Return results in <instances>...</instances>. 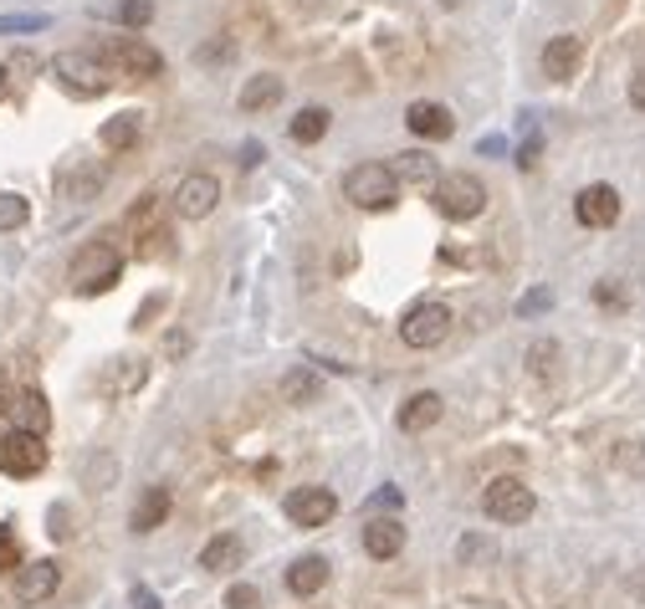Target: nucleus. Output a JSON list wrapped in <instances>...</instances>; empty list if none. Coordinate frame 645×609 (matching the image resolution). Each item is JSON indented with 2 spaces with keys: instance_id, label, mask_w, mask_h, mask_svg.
<instances>
[{
  "instance_id": "6e6552de",
  "label": "nucleus",
  "mask_w": 645,
  "mask_h": 609,
  "mask_svg": "<svg viewBox=\"0 0 645 609\" xmlns=\"http://www.w3.org/2000/svg\"><path fill=\"white\" fill-rule=\"evenodd\" d=\"M282 512H288L292 527H322V523H333L339 497L328 487H292L288 497H282Z\"/></svg>"
},
{
  "instance_id": "c756f323",
  "label": "nucleus",
  "mask_w": 645,
  "mask_h": 609,
  "mask_svg": "<svg viewBox=\"0 0 645 609\" xmlns=\"http://www.w3.org/2000/svg\"><path fill=\"white\" fill-rule=\"evenodd\" d=\"M0 569H21V543H16V527H0Z\"/></svg>"
},
{
  "instance_id": "f8f14e48",
  "label": "nucleus",
  "mask_w": 645,
  "mask_h": 609,
  "mask_svg": "<svg viewBox=\"0 0 645 609\" xmlns=\"http://www.w3.org/2000/svg\"><path fill=\"white\" fill-rule=\"evenodd\" d=\"M57 584H62V569H57L51 559H36V563H21L16 569V599L21 605H41V599H51Z\"/></svg>"
},
{
  "instance_id": "f704fd0d",
  "label": "nucleus",
  "mask_w": 645,
  "mask_h": 609,
  "mask_svg": "<svg viewBox=\"0 0 645 609\" xmlns=\"http://www.w3.org/2000/svg\"><path fill=\"white\" fill-rule=\"evenodd\" d=\"M595 303H599V307H625V292L614 288V282H599V288H595Z\"/></svg>"
},
{
  "instance_id": "aec40b11",
  "label": "nucleus",
  "mask_w": 645,
  "mask_h": 609,
  "mask_svg": "<svg viewBox=\"0 0 645 609\" xmlns=\"http://www.w3.org/2000/svg\"><path fill=\"white\" fill-rule=\"evenodd\" d=\"M272 102H282V77L277 72H256L252 83L241 87V113H261Z\"/></svg>"
},
{
  "instance_id": "ea45409f",
  "label": "nucleus",
  "mask_w": 645,
  "mask_h": 609,
  "mask_svg": "<svg viewBox=\"0 0 645 609\" xmlns=\"http://www.w3.org/2000/svg\"><path fill=\"white\" fill-rule=\"evenodd\" d=\"M476 149H482V154H502V149H508V138H502V134H487L482 144H476Z\"/></svg>"
},
{
  "instance_id": "4468645a",
  "label": "nucleus",
  "mask_w": 645,
  "mask_h": 609,
  "mask_svg": "<svg viewBox=\"0 0 645 609\" xmlns=\"http://www.w3.org/2000/svg\"><path fill=\"white\" fill-rule=\"evenodd\" d=\"M579 62H584V41L579 36H553L544 47V77L548 83H569L579 72Z\"/></svg>"
},
{
  "instance_id": "cd10ccee",
  "label": "nucleus",
  "mask_w": 645,
  "mask_h": 609,
  "mask_svg": "<svg viewBox=\"0 0 645 609\" xmlns=\"http://www.w3.org/2000/svg\"><path fill=\"white\" fill-rule=\"evenodd\" d=\"M119 21H123V26H149V21H154V0H119Z\"/></svg>"
},
{
  "instance_id": "c85d7f7f",
  "label": "nucleus",
  "mask_w": 645,
  "mask_h": 609,
  "mask_svg": "<svg viewBox=\"0 0 645 609\" xmlns=\"http://www.w3.org/2000/svg\"><path fill=\"white\" fill-rule=\"evenodd\" d=\"M226 609H261V589L256 584H231L226 589Z\"/></svg>"
},
{
  "instance_id": "412c9836",
  "label": "nucleus",
  "mask_w": 645,
  "mask_h": 609,
  "mask_svg": "<svg viewBox=\"0 0 645 609\" xmlns=\"http://www.w3.org/2000/svg\"><path fill=\"white\" fill-rule=\"evenodd\" d=\"M102 138V149H113V154H129L138 144V113H119V119H108L98 129Z\"/></svg>"
},
{
  "instance_id": "1a4fd4ad",
  "label": "nucleus",
  "mask_w": 645,
  "mask_h": 609,
  "mask_svg": "<svg viewBox=\"0 0 645 609\" xmlns=\"http://www.w3.org/2000/svg\"><path fill=\"white\" fill-rule=\"evenodd\" d=\"M47 466V446L32 430H5L0 436V472L5 476H36Z\"/></svg>"
},
{
  "instance_id": "f257e3e1",
  "label": "nucleus",
  "mask_w": 645,
  "mask_h": 609,
  "mask_svg": "<svg viewBox=\"0 0 645 609\" xmlns=\"http://www.w3.org/2000/svg\"><path fill=\"white\" fill-rule=\"evenodd\" d=\"M68 277H72V292H83V297H98V292L119 288V277H123L119 246H108V241H87L83 252L72 256Z\"/></svg>"
},
{
  "instance_id": "a211bd4d",
  "label": "nucleus",
  "mask_w": 645,
  "mask_h": 609,
  "mask_svg": "<svg viewBox=\"0 0 645 609\" xmlns=\"http://www.w3.org/2000/svg\"><path fill=\"white\" fill-rule=\"evenodd\" d=\"M165 517H170V487H149L144 497H138V508H134V517H129V527H134L138 538H149Z\"/></svg>"
},
{
  "instance_id": "a878e982",
  "label": "nucleus",
  "mask_w": 645,
  "mask_h": 609,
  "mask_svg": "<svg viewBox=\"0 0 645 609\" xmlns=\"http://www.w3.org/2000/svg\"><path fill=\"white\" fill-rule=\"evenodd\" d=\"M328 108H303V113H297V119H292V138H297V144H318L322 134H328Z\"/></svg>"
},
{
  "instance_id": "393cba45",
  "label": "nucleus",
  "mask_w": 645,
  "mask_h": 609,
  "mask_svg": "<svg viewBox=\"0 0 645 609\" xmlns=\"http://www.w3.org/2000/svg\"><path fill=\"white\" fill-rule=\"evenodd\" d=\"M129 231H134L138 241L154 236V231H165V220H159V200L154 195H138L134 210H129Z\"/></svg>"
},
{
  "instance_id": "e433bc0d",
  "label": "nucleus",
  "mask_w": 645,
  "mask_h": 609,
  "mask_svg": "<svg viewBox=\"0 0 645 609\" xmlns=\"http://www.w3.org/2000/svg\"><path fill=\"white\" fill-rule=\"evenodd\" d=\"M16 410V385H11V374L0 369V415H11Z\"/></svg>"
},
{
  "instance_id": "0eeeda50",
  "label": "nucleus",
  "mask_w": 645,
  "mask_h": 609,
  "mask_svg": "<svg viewBox=\"0 0 645 609\" xmlns=\"http://www.w3.org/2000/svg\"><path fill=\"white\" fill-rule=\"evenodd\" d=\"M446 328H451V307L446 303H415L405 313V322H400V339L410 343V349H436V343H446Z\"/></svg>"
},
{
  "instance_id": "4be33fe9",
  "label": "nucleus",
  "mask_w": 645,
  "mask_h": 609,
  "mask_svg": "<svg viewBox=\"0 0 645 609\" xmlns=\"http://www.w3.org/2000/svg\"><path fill=\"white\" fill-rule=\"evenodd\" d=\"M394 174H400L405 185H430V190H436V180H441V174H436V159H430L425 149L400 154V165H394Z\"/></svg>"
},
{
  "instance_id": "bb28decb",
  "label": "nucleus",
  "mask_w": 645,
  "mask_h": 609,
  "mask_svg": "<svg viewBox=\"0 0 645 609\" xmlns=\"http://www.w3.org/2000/svg\"><path fill=\"white\" fill-rule=\"evenodd\" d=\"M26 220H32V205L21 195H0V231H21Z\"/></svg>"
},
{
  "instance_id": "37998d69",
  "label": "nucleus",
  "mask_w": 645,
  "mask_h": 609,
  "mask_svg": "<svg viewBox=\"0 0 645 609\" xmlns=\"http://www.w3.org/2000/svg\"><path fill=\"white\" fill-rule=\"evenodd\" d=\"M441 5H461V0H441Z\"/></svg>"
},
{
  "instance_id": "7c9ffc66",
  "label": "nucleus",
  "mask_w": 645,
  "mask_h": 609,
  "mask_svg": "<svg viewBox=\"0 0 645 609\" xmlns=\"http://www.w3.org/2000/svg\"><path fill=\"white\" fill-rule=\"evenodd\" d=\"M548 307H553V292L538 288V292H527L523 303H518V313H523V318H538V313H548Z\"/></svg>"
},
{
  "instance_id": "72a5a7b5",
  "label": "nucleus",
  "mask_w": 645,
  "mask_h": 609,
  "mask_svg": "<svg viewBox=\"0 0 645 609\" xmlns=\"http://www.w3.org/2000/svg\"><path fill=\"white\" fill-rule=\"evenodd\" d=\"M129 605H134V609H165V605H159V594H154L149 584H134V589H129Z\"/></svg>"
},
{
  "instance_id": "58836bf2",
  "label": "nucleus",
  "mask_w": 645,
  "mask_h": 609,
  "mask_svg": "<svg viewBox=\"0 0 645 609\" xmlns=\"http://www.w3.org/2000/svg\"><path fill=\"white\" fill-rule=\"evenodd\" d=\"M400 502H405V497H400V491H394V487L374 491V508H400Z\"/></svg>"
},
{
  "instance_id": "b1692460",
  "label": "nucleus",
  "mask_w": 645,
  "mask_h": 609,
  "mask_svg": "<svg viewBox=\"0 0 645 609\" xmlns=\"http://www.w3.org/2000/svg\"><path fill=\"white\" fill-rule=\"evenodd\" d=\"M318 374L313 369H292L288 379H282V405H313L318 400Z\"/></svg>"
},
{
  "instance_id": "5701e85b",
  "label": "nucleus",
  "mask_w": 645,
  "mask_h": 609,
  "mask_svg": "<svg viewBox=\"0 0 645 609\" xmlns=\"http://www.w3.org/2000/svg\"><path fill=\"white\" fill-rule=\"evenodd\" d=\"M16 410H21V430H32V436H47L51 430V410H47V394L41 390H26L16 400Z\"/></svg>"
},
{
  "instance_id": "423d86ee",
  "label": "nucleus",
  "mask_w": 645,
  "mask_h": 609,
  "mask_svg": "<svg viewBox=\"0 0 645 609\" xmlns=\"http://www.w3.org/2000/svg\"><path fill=\"white\" fill-rule=\"evenodd\" d=\"M98 57H108L123 77H138V83H149V77H165V57L159 47L149 41H138V36H123V41H108V47H93Z\"/></svg>"
},
{
  "instance_id": "c9c22d12",
  "label": "nucleus",
  "mask_w": 645,
  "mask_h": 609,
  "mask_svg": "<svg viewBox=\"0 0 645 609\" xmlns=\"http://www.w3.org/2000/svg\"><path fill=\"white\" fill-rule=\"evenodd\" d=\"M154 313H165V297H159V292H154V297H144V307L134 313V328H149Z\"/></svg>"
},
{
  "instance_id": "ddd939ff",
  "label": "nucleus",
  "mask_w": 645,
  "mask_h": 609,
  "mask_svg": "<svg viewBox=\"0 0 645 609\" xmlns=\"http://www.w3.org/2000/svg\"><path fill=\"white\" fill-rule=\"evenodd\" d=\"M405 129L415 138H451L457 134V119H451V108H441V102H410Z\"/></svg>"
},
{
  "instance_id": "39448f33",
  "label": "nucleus",
  "mask_w": 645,
  "mask_h": 609,
  "mask_svg": "<svg viewBox=\"0 0 645 609\" xmlns=\"http://www.w3.org/2000/svg\"><path fill=\"white\" fill-rule=\"evenodd\" d=\"M430 195H436V205H441L446 220H472V216H482V210H487V185H482L476 174H466V170L441 174Z\"/></svg>"
},
{
  "instance_id": "9d476101",
  "label": "nucleus",
  "mask_w": 645,
  "mask_h": 609,
  "mask_svg": "<svg viewBox=\"0 0 645 609\" xmlns=\"http://www.w3.org/2000/svg\"><path fill=\"white\" fill-rule=\"evenodd\" d=\"M216 205H221V180H216V174H205V170L185 174L180 190H174V210H180L185 220H205Z\"/></svg>"
},
{
  "instance_id": "4c0bfd02",
  "label": "nucleus",
  "mask_w": 645,
  "mask_h": 609,
  "mask_svg": "<svg viewBox=\"0 0 645 609\" xmlns=\"http://www.w3.org/2000/svg\"><path fill=\"white\" fill-rule=\"evenodd\" d=\"M630 108H641V113H645V68L630 77Z\"/></svg>"
},
{
  "instance_id": "2eb2a0df",
  "label": "nucleus",
  "mask_w": 645,
  "mask_h": 609,
  "mask_svg": "<svg viewBox=\"0 0 645 609\" xmlns=\"http://www.w3.org/2000/svg\"><path fill=\"white\" fill-rule=\"evenodd\" d=\"M446 415V400L436 390H421L410 394L405 405H400V430H410V436H421V430H430V425Z\"/></svg>"
},
{
  "instance_id": "a19ab883",
  "label": "nucleus",
  "mask_w": 645,
  "mask_h": 609,
  "mask_svg": "<svg viewBox=\"0 0 645 609\" xmlns=\"http://www.w3.org/2000/svg\"><path fill=\"white\" fill-rule=\"evenodd\" d=\"M241 165H246V170H256V165H261V144H246V149H241Z\"/></svg>"
},
{
  "instance_id": "f03ea898",
  "label": "nucleus",
  "mask_w": 645,
  "mask_h": 609,
  "mask_svg": "<svg viewBox=\"0 0 645 609\" xmlns=\"http://www.w3.org/2000/svg\"><path fill=\"white\" fill-rule=\"evenodd\" d=\"M343 200L358 210H390L400 200V174L394 165H354L343 174Z\"/></svg>"
},
{
  "instance_id": "6ab92c4d",
  "label": "nucleus",
  "mask_w": 645,
  "mask_h": 609,
  "mask_svg": "<svg viewBox=\"0 0 645 609\" xmlns=\"http://www.w3.org/2000/svg\"><path fill=\"white\" fill-rule=\"evenodd\" d=\"M322 584H328V559H318V553H307V559H297L288 569V589L297 594V599H313Z\"/></svg>"
},
{
  "instance_id": "2f4dec72",
  "label": "nucleus",
  "mask_w": 645,
  "mask_h": 609,
  "mask_svg": "<svg viewBox=\"0 0 645 609\" xmlns=\"http://www.w3.org/2000/svg\"><path fill=\"white\" fill-rule=\"evenodd\" d=\"M51 16H0V32H47Z\"/></svg>"
},
{
  "instance_id": "79ce46f5",
  "label": "nucleus",
  "mask_w": 645,
  "mask_h": 609,
  "mask_svg": "<svg viewBox=\"0 0 645 609\" xmlns=\"http://www.w3.org/2000/svg\"><path fill=\"white\" fill-rule=\"evenodd\" d=\"M0 98H5V68H0Z\"/></svg>"
},
{
  "instance_id": "7ed1b4c3",
  "label": "nucleus",
  "mask_w": 645,
  "mask_h": 609,
  "mask_svg": "<svg viewBox=\"0 0 645 609\" xmlns=\"http://www.w3.org/2000/svg\"><path fill=\"white\" fill-rule=\"evenodd\" d=\"M51 72H57V83L68 87V93H77V98L108 93V77H113V72L102 68L98 51H57V57H51Z\"/></svg>"
},
{
  "instance_id": "20e7f679",
  "label": "nucleus",
  "mask_w": 645,
  "mask_h": 609,
  "mask_svg": "<svg viewBox=\"0 0 645 609\" xmlns=\"http://www.w3.org/2000/svg\"><path fill=\"white\" fill-rule=\"evenodd\" d=\"M533 508H538V497H533V487H527L523 476H497V482H487V491H482V512L492 517V523H527L533 517Z\"/></svg>"
},
{
  "instance_id": "dca6fc26",
  "label": "nucleus",
  "mask_w": 645,
  "mask_h": 609,
  "mask_svg": "<svg viewBox=\"0 0 645 609\" xmlns=\"http://www.w3.org/2000/svg\"><path fill=\"white\" fill-rule=\"evenodd\" d=\"M400 548H405V523H394V517L364 523V553L369 559H394Z\"/></svg>"
},
{
  "instance_id": "473e14b6",
  "label": "nucleus",
  "mask_w": 645,
  "mask_h": 609,
  "mask_svg": "<svg viewBox=\"0 0 645 609\" xmlns=\"http://www.w3.org/2000/svg\"><path fill=\"white\" fill-rule=\"evenodd\" d=\"M538 154H544V138H538V129L523 138V149H518V170H533L538 165Z\"/></svg>"
},
{
  "instance_id": "f3484780",
  "label": "nucleus",
  "mask_w": 645,
  "mask_h": 609,
  "mask_svg": "<svg viewBox=\"0 0 645 609\" xmlns=\"http://www.w3.org/2000/svg\"><path fill=\"white\" fill-rule=\"evenodd\" d=\"M241 559H246V543H241L236 533H216V538L200 548V569H210V574L241 569Z\"/></svg>"
},
{
  "instance_id": "9b49d317",
  "label": "nucleus",
  "mask_w": 645,
  "mask_h": 609,
  "mask_svg": "<svg viewBox=\"0 0 645 609\" xmlns=\"http://www.w3.org/2000/svg\"><path fill=\"white\" fill-rule=\"evenodd\" d=\"M574 216L579 226H589V231H605L620 220V190L614 185H584L574 200Z\"/></svg>"
}]
</instances>
